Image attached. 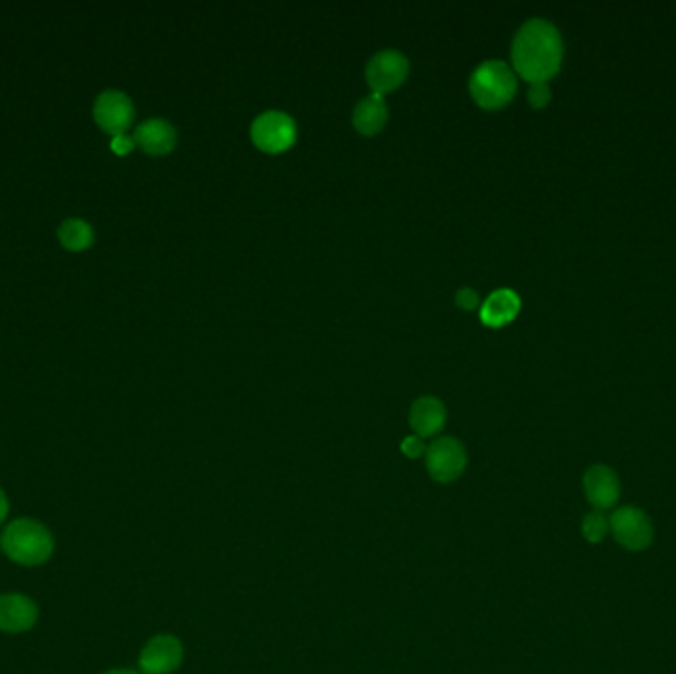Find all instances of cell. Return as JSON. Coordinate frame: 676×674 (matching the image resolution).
Listing matches in <instances>:
<instances>
[{"label": "cell", "instance_id": "5bb4252c", "mask_svg": "<svg viewBox=\"0 0 676 674\" xmlns=\"http://www.w3.org/2000/svg\"><path fill=\"white\" fill-rule=\"evenodd\" d=\"M520 311V297L516 291L512 289H497L493 291L481 305V321L487 327H503L510 321H514V317Z\"/></svg>", "mask_w": 676, "mask_h": 674}, {"label": "cell", "instance_id": "ffe728a7", "mask_svg": "<svg viewBox=\"0 0 676 674\" xmlns=\"http://www.w3.org/2000/svg\"><path fill=\"white\" fill-rule=\"evenodd\" d=\"M402 451H404L408 457H412V459L420 457L423 451H425V445H423L422 437H418V435H410V437H406V439L402 441Z\"/></svg>", "mask_w": 676, "mask_h": 674}, {"label": "cell", "instance_id": "603a6c76", "mask_svg": "<svg viewBox=\"0 0 676 674\" xmlns=\"http://www.w3.org/2000/svg\"><path fill=\"white\" fill-rule=\"evenodd\" d=\"M103 674H139V673H135V671H129V669H115V671H109V673Z\"/></svg>", "mask_w": 676, "mask_h": 674}, {"label": "cell", "instance_id": "ba28073f", "mask_svg": "<svg viewBox=\"0 0 676 674\" xmlns=\"http://www.w3.org/2000/svg\"><path fill=\"white\" fill-rule=\"evenodd\" d=\"M95 123L109 135H123L135 119V107L129 95L117 89L103 91L93 105Z\"/></svg>", "mask_w": 676, "mask_h": 674}, {"label": "cell", "instance_id": "6da1fadb", "mask_svg": "<svg viewBox=\"0 0 676 674\" xmlns=\"http://www.w3.org/2000/svg\"><path fill=\"white\" fill-rule=\"evenodd\" d=\"M512 66L530 84L554 78L564 60V40L556 24L546 18L526 20L512 40Z\"/></svg>", "mask_w": 676, "mask_h": 674}, {"label": "cell", "instance_id": "9c48e42d", "mask_svg": "<svg viewBox=\"0 0 676 674\" xmlns=\"http://www.w3.org/2000/svg\"><path fill=\"white\" fill-rule=\"evenodd\" d=\"M182 645L172 635L153 637L139 657V667L145 674H172L182 665Z\"/></svg>", "mask_w": 676, "mask_h": 674}, {"label": "cell", "instance_id": "d6986e66", "mask_svg": "<svg viewBox=\"0 0 676 674\" xmlns=\"http://www.w3.org/2000/svg\"><path fill=\"white\" fill-rule=\"evenodd\" d=\"M455 301L461 309H475L479 305V293L471 287H461L455 295Z\"/></svg>", "mask_w": 676, "mask_h": 674}, {"label": "cell", "instance_id": "30bf717a", "mask_svg": "<svg viewBox=\"0 0 676 674\" xmlns=\"http://www.w3.org/2000/svg\"><path fill=\"white\" fill-rule=\"evenodd\" d=\"M584 493L595 510L603 512L613 508L621 495L617 473L607 465H592L584 475Z\"/></svg>", "mask_w": 676, "mask_h": 674}, {"label": "cell", "instance_id": "8fae6325", "mask_svg": "<svg viewBox=\"0 0 676 674\" xmlns=\"http://www.w3.org/2000/svg\"><path fill=\"white\" fill-rule=\"evenodd\" d=\"M38 621L36 603L22 593L0 595V631L24 633Z\"/></svg>", "mask_w": 676, "mask_h": 674}, {"label": "cell", "instance_id": "7c38bea8", "mask_svg": "<svg viewBox=\"0 0 676 674\" xmlns=\"http://www.w3.org/2000/svg\"><path fill=\"white\" fill-rule=\"evenodd\" d=\"M133 141L149 155H167L176 145V129L167 119L153 117L135 129Z\"/></svg>", "mask_w": 676, "mask_h": 674}, {"label": "cell", "instance_id": "8992f818", "mask_svg": "<svg viewBox=\"0 0 676 674\" xmlns=\"http://www.w3.org/2000/svg\"><path fill=\"white\" fill-rule=\"evenodd\" d=\"M429 475L439 483H451L461 477L467 465V453L459 439L439 437L425 449Z\"/></svg>", "mask_w": 676, "mask_h": 674}, {"label": "cell", "instance_id": "3957f363", "mask_svg": "<svg viewBox=\"0 0 676 674\" xmlns=\"http://www.w3.org/2000/svg\"><path fill=\"white\" fill-rule=\"evenodd\" d=\"M518 89L516 74L503 60L481 62L471 78L469 91L483 109H501L514 97Z\"/></svg>", "mask_w": 676, "mask_h": 674}, {"label": "cell", "instance_id": "52a82bcc", "mask_svg": "<svg viewBox=\"0 0 676 674\" xmlns=\"http://www.w3.org/2000/svg\"><path fill=\"white\" fill-rule=\"evenodd\" d=\"M410 72V62L400 50H380L366 64V82L372 87V93H388L398 85L404 84Z\"/></svg>", "mask_w": 676, "mask_h": 674}, {"label": "cell", "instance_id": "5b68a950", "mask_svg": "<svg viewBox=\"0 0 676 674\" xmlns=\"http://www.w3.org/2000/svg\"><path fill=\"white\" fill-rule=\"evenodd\" d=\"M297 139L295 119L279 109L259 113L252 123V141L265 153H281Z\"/></svg>", "mask_w": 676, "mask_h": 674}, {"label": "cell", "instance_id": "2e32d148", "mask_svg": "<svg viewBox=\"0 0 676 674\" xmlns=\"http://www.w3.org/2000/svg\"><path fill=\"white\" fill-rule=\"evenodd\" d=\"M58 240L70 252H84L93 244V230L84 220L70 218L58 228Z\"/></svg>", "mask_w": 676, "mask_h": 674}, {"label": "cell", "instance_id": "ac0fdd59", "mask_svg": "<svg viewBox=\"0 0 676 674\" xmlns=\"http://www.w3.org/2000/svg\"><path fill=\"white\" fill-rule=\"evenodd\" d=\"M552 99V89L548 82H536V84H530V89H528V101L534 109H542L550 103Z\"/></svg>", "mask_w": 676, "mask_h": 674}, {"label": "cell", "instance_id": "e0dca14e", "mask_svg": "<svg viewBox=\"0 0 676 674\" xmlns=\"http://www.w3.org/2000/svg\"><path fill=\"white\" fill-rule=\"evenodd\" d=\"M609 532V518L603 516V512L592 510L582 520V534L590 544L601 542Z\"/></svg>", "mask_w": 676, "mask_h": 674}, {"label": "cell", "instance_id": "277c9868", "mask_svg": "<svg viewBox=\"0 0 676 674\" xmlns=\"http://www.w3.org/2000/svg\"><path fill=\"white\" fill-rule=\"evenodd\" d=\"M609 532L617 544L629 552H643L653 544L655 528L645 510L637 506H621L609 516Z\"/></svg>", "mask_w": 676, "mask_h": 674}, {"label": "cell", "instance_id": "44dd1931", "mask_svg": "<svg viewBox=\"0 0 676 674\" xmlns=\"http://www.w3.org/2000/svg\"><path fill=\"white\" fill-rule=\"evenodd\" d=\"M111 149L117 155H127V153H131L135 149V141H133V137H129L125 133L123 135H115L113 141H111Z\"/></svg>", "mask_w": 676, "mask_h": 674}, {"label": "cell", "instance_id": "9a60e30c", "mask_svg": "<svg viewBox=\"0 0 676 674\" xmlns=\"http://www.w3.org/2000/svg\"><path fill=\"white\" fill-rule=\"evenodd\" d=\"M388 121V105L384 95L372 93L360 99L352 111V123L362 135L378 133Z\"/></svg>", "mask_w": 676, "mask_h": 674}, {"label": "cell", "instance_id": "7402d4cb", "mask_svg": "<svg viewBox=\"0 0 676 674\" xmlns=\"http://www.w3.org/2000/svg\"><path fill=\"white\" fill-rule=\"evenodd\" d=\"M6 514H8V499H6V495H4V491L0 489V524L4 522V518H6Z\"/></svg>", "mask_w": 676, "mask_h": 674}, {"label": "cell", "instance_id": "4fadbf2b", "mask_svg": "<svg viewBox=\"0 0 676 674\" xmlns=\"http://www.w3.org/2000/svg\"><path fill=\"white\" fill-rule=\"evenodd\" d=\"M447 420V410L443 402L435 396H422L412 404L410 425L418 437L437 435Z\"/></svg>", "mask_w": 676, "mask_h": 674}, {"label": "cell", "instance_id": "7a4b0ae2", "mask_svg": "<svg viewBox=\"0 0 676 674\" xmlns=\"http://www.w3.org/2000/svg\"><path fill=\"white\" fill-rule=\"evenodd\" d=\"M2 552L20 566H40L50 560L54 552V538L50 530L32 518H18L10 522L0 536Z\"/></svg>", "mask_w": 676, "mask_h": 674}]
</instances>
